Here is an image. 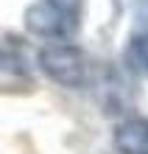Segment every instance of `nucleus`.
Instances as JSON below:
<instances>
[{"instance_id": "f257e3e1", "label": "nucleus", "mask_w": 148, "mask_h": 154, "mask_svg": "<svg viewBox=\"0 0 148 154\" xmlns=\"http://www.w3.org/2000/svg\"><path fill=\"white\" fill-rule=\"evenodd\" d=\"M39 67L62 87H81L87 81V56L76 45H48L39 51Z\"/></svg>"}, {"instance_id": "f03ea898", "label": "nucleus", "mask_w": 148, "mask_h": 154, "mask_svg": "<svg viewBox=\"0 0 148 154\" xmlns=\"http://www.w3.org/2000/svg\"><path fill=\"white\" fill-rule=\"evenodd\" d=\"M23 20H25V28L31 34L45 37V39H70L81 25V20L67 14L53 0H36V3H31L25 8Z\"/></svg>"}, {"instance_id": "7ed1b4c3", "label": "nucleus", "mask_w": 148, "mask_h": 154, "mask_svg": "<svg viewBox=\"0 0 148 154\" xmlns=\"http://www.w3.org/2000/svg\"><path fill=\"white\" fill-rule=\"evenodd\" d=\"M115 149L120 154H148V118H126L115 126Z\"/></svg>"}, {"instance_id": "20e7f679", "label": "nucleus", "mask_w": 148, "mask_h": 154, "mask_svg": "<svg viewBox=\"0 0 148 154\" xmlns=\"http://www.w3.org/2000/svg\"><path fill=\"white\" fill-rule=\"evenodd\" d=\"M126 65L140 76H148V37H128V45H126V53H123Z\"/></svg>"}, {"instance_id": "39448f33", "label": "nucleus", "mask_w": 148, "mask_h": 154, "mask_svg": "<svg viewBox=\"0 0 148 154\" xmlns=\"http://www.w3.org/2000/svg\"><path fill=\"white\" fill-rule=\"evenodd\" d=\"M134 37H148V0H137L134 3Z\"/></svg>"}, {"instance_id": "423d86ee", "label": "nucleus", "mask_w": 148, "mask_h": 154, "mask_svg": "<svg viewBox=\"0 0 148 154\" xmlns=\"http://www.w3.org/2000/svg\"><path fill=\"white\" fill-rule=\"evenodd\" d=\"M56 6H62L67 14H73L76 20H81L84 17V6H87V0H53Z\"/></svg>"}]
</instances>
